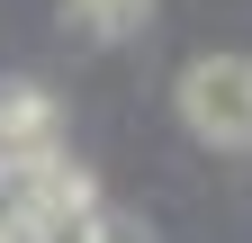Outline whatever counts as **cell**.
I'll use <instances>...</instances> for the list:
<instances>
[{
  "instance_id": "cell-1",
  "label": "cell",
  "mask_w": 252,
  "mask_h": 243,
  "mask_svg": "<svg viewBox=\"0 0 252 243\" xmlns=\"http://www.w3.org/2000/svg\"><path fill=\"white\" fill-rule=\"evenodd\" d=\"M180 126L216 153H252V54H198L171 90Z\"/></svg>"
},
{
  "instance_id": "cell-2",
  "label": "cell",
  "mask_w": 252,
  "mask_h": 243,
  "mask_svg": "<svg viewBox=\"0 0 252 243\" xmlns=\"http://www.w3.org/2000/svg\"><path fill=\"white\" fill-rule=\"evenodd\" d=\"M45 153H63L54 144V90L45 81H0V171L45 162Z\"/></svg>"
},
{
  "instance_id": "cell-3",
  "label": "cell",
  "mask_w": 252,
  "mask_h": 243,
  "mask_svg": "<svg viewBox=\"0 0 252 243\" xmlns=\"http://www.w3.org/2000/svg\"><path fill=\"white\" fill-rule=\"evenodd\" d=\"M153 18V0H63V27L90 45H117V36H135V27Z\"/></svg>"
}]
</instances>
